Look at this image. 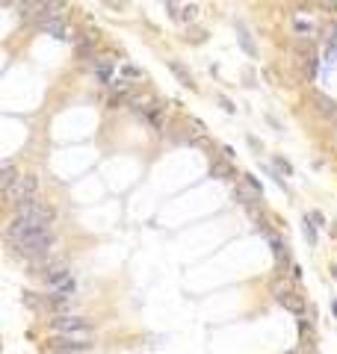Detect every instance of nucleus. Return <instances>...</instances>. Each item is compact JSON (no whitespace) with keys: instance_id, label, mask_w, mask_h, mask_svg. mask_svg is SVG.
<instances>
[{"instance_id":"nucleus-1","label":"nucleus","mask_w":337,"mask_h":354,"mask_svg":"<svg viewBox=\"0 0 337 354\" xmlns=\"http://www.w3.org/2000/svg\"><path fill=\"white\" fill-rule=\"evenodd\" d=\"M45 233H51V221L33 219V216H15L12 224L6 227V236H9V242H12V245H15V242H24V239L45 236Z\"/></svg>"},{"instance_id":"nucleus-2","label":"nucleus","mask_w":337,"mask_h":354,"mask_svg":"<svg viewBox=\"0 0 337 354\" xmlns=\"http://www.w3.org/2000/svg\"><path fill=\"white\" fill-rule=\"evenodd\" d=\"M53 245V233L36 236V239H24V242H15L18 254H24L27 260H39V257H48Z\"/></svg>"},{"instance_id":"nucleus-3","label":"nucleus","mask_w":337,"mask_h":354,"mask_svg":"<svg viewBox=\"0 0 337 354\" xmlns=\"http://www.w3.org/2000/svg\"><path fill=\"white\" fill-rule=\"evenodd\" d=\"M36 192H39V177H36V174H21V177L15 180V186L6 189V198H9L12 207H15L18 201L30 198V195H36Z\"/></svg>"},{"instance_id":"nucleus-4","label":"nucleus","mask_w":337,"mask_h":354,"mask_svg":"<svg viewBox=\"0 0 337 354\" xmlns=\"http://www.w3.org/2000/svg\"><path fill=\"white\" fill-rule=\"evenodd\" d=\"M51 331L53 334H83V331H89V322L80 319V316L59 313L56 319H51Z\"/></svg>"},{"instance_id":"nucleus-5","label":"nucleus","mask_w":337,"mask_h":354,"mask_svg":"<svg viewBox=\"0 0 337 354\" xmlns=\"http://www.w3.org/2000/svg\"><path fill=\"white\" fill-rule=\"evenodd\" d=\"M314 103H317V112L325 118H334L337 121V101H331L328 95H322V92H314Z\"/></svg>"},{"instance_id":"nucleus-6","label":"nucleus","mask_w":337,"mask_h":354,"mask_svg":"<svg viewBox=\"0 0 337 354\" xmlns=\"http://www.w3.org/2000/svg\"><path fill=\"white\" fill-rule=\"evenodd\" d=\"M278 304H281L284 310H290V313H296V316H302V313H305V301H302V295H296V292H284V295H278Z\"/></svg>"},{"instance_id":"nucleus-7","label":"nucleus","mask_w":337,"mask_h":354,"mask_svg":"<svg viewBox=\"0 0 337 354\" xmlns=\"http://www.w3.org/2000/svg\"><path fill=\"white\" fill-rule=\"evenodd\" d=\"M18 177H21V174H15L12 163H9V160H3V166H0V189H3V192H6V189H12Z\"/></svg>"},{"instance_id":"nucleus-8","label":"nucleus","mask_w":337,"mask_h":354,"mask_svg":"<svg viewBox=\"0 0 337 354\" xmlns=\"http://www.w3.org/2000/svg\"><path fill=\"white\" fill-rule=\"evenodd\" d=\"M168 71H172V74L178 77V83H181V86H186V89H195L192 77H189V71H186V68L181 65V62H178V59H168Z\"/></svg>"},{"instance_id":"nucleus-9","label":"nucleus","mask_w":337,"mask_h":354,"mask_svg":"<svg viewBox=\"0 0 337 354\" xmlns=\"http://www.w3.org/2000/svg\"><path fill=\"white\" fill-rule=\"evenodd\" d=\"M237 38H240V45H243V51L249 53V56H257V48H254L252 35L246 30V24H237Z\"/></svg>"},{"instance_id":"nucleus-10","label":"nucleus","mask_w":337,"mask_h":354,"mask_svg":"<svg viewBox=\"0 0 337 354\" xmlns=\"http://www.w3.org/2000/svg\"><path fill=\"white\" fill-rule=\"evenodd\" d=\"M95 74H98V80L101 83H113V65H110V59H98L95 62Z\"/></svg>"},{"instance_id":"nucleus-11","label":"nucleus","mask_w":337,"mask_h":354,"mask_svg":"<svg viewBox=\"0 0 337 354\" xmlns=\"http://www.w3.org/2000/svg\"><path fill=\"white\" fill-rule=\"evenodd\" d=\"M110 89H113V92H116L118 98H124V95H127V92H130V83H127V80H124V77H113V83H110Z\"/></svg>"},{"instance_id":"nucleus-12","label":"nucleus","mask_w":337,"mask_h":354,"mask_svg":"<svg viewBox=\"0 0 337 354\" xmlns=\"http://www.w3.org/2000/svg\"><path fill=\"white\" fill-rule=\"evenodd\" d=\"M210 177H231V166L222 163V160H216V163L210 166Z\"/></svg>"},{"instance_id":"nucleus-13","label":"nucleus","mask_w":337,"mask_h":354,"mask_svg":"<svg viewBox=\"0 0 337 354\" xmlns=\"http://www.w3.org/2000/svg\"><path fill=\"white\" fill-rule=\"evenodd\" d=\"M293 30L299 35H314V24H308V21H296L293 24Z\"/></svg>"},{"instance_id":"nucleus-14","label":"nucleus","mask_w":337,"mask_h":354,"mask_svg":"<svg viewBox=\"0 0 337 354\" xmlns=\"http://www.w3.org/2000/svg\"><path fill=\"white\" fill-rule=\"evenodd\" d=\"M195 15H198V9H195V6H186V9H181V12H175L178 21H192Z\"/></svg>"},{"instance_id":"nucleus-15","label":"nucleus","mask_w":337,"mask_h":354,"mask_svg":"<svg viewBox=\"0 0 337 354\" xmlns=\"http://www.w3.org/2000/svg\"><path fill=\"white\" fill-rule=\"evenodd\" d=\"M302 230H305V236H308V242H311V245H317V230H314V224H308V216H305Z\"/></svg>"},{"instance_id":"nucleus-16","label":"nucleus","mask_w":337,"mask_h":354,"mask_svg":"<svg viewBox=\"0 0 337 354\" xmlns=\"http://www.w3.org/2000/svg\"><path fill=\"white\" fill-rule=\"evenodd\" d=\"M121 74H124V77H130V80H139V77H142V71H139L136 65H124V68H121Z\"/></svg>"},{"instance_id":"nucleus-17","label":"nucleus","mask_w":337,"mask_h":354,"mask_svg":"<svg viewBox=\"0 0 337 354\" xmlns=\"http://www.w3.org/2000/svg\"><path fill=\"white\" fill-rule=\"evenodd\" d=\"M275 166H278V169L284 171V174H290V171H293V169H290V163H284V160H281V156H278V160H275Z\"/></svg>"},{"instance_id":"nucleus-18","label":"nucleus","mask_w":337,"mask_h":354,"mask_svg":"<svg viewBox=\"0 0 337 354\" xmlns=\"http://www.w3.org/2000/svg\"><path fill=\"white\" fill-rule=\"evenodd\" d=\"M308 219L314 221V224H322V213H317V210H314V213H311V216H308Z\"/></svg>"},{"instance_id":"nucleus-19","label":"nucleus","mask_w":337,"mask_h":354,"mask_svg":"<svg viewBox=\"0 0 337 354\" xmlns=\"http://www.w3.org/2000/svg\"><path fill=\"white\" fill-rule=\"evenodd\" d=\"M219 103H222V106H225V109H228V112H234V103L228 101V98H219Z\"/></svg>"},{"instance_id":"nucleus-20","label":"nucleus","mask_w":337,"mask_h":354,"mask_svg":"<svg viewBox=\"0 0 337 354\" xmlns=\"http://www.w3.org/2000/svg\"><path fill=\"white\" fill-rule=\"evenodd\" d=\"M3 3H6V6H12V3H15V0H3Z\"/></svg>"},{"instance_id":"nucleus-21","label":"nucleus","mask_w":337,"mask_h":354,"mask_svg":"<svg viewBox=\"0 0 337 354\" xmlns=\"http://www.w3.org/2000/svg\"><path fill=\"white\" fill-rule=\"evenodd\" d=\"M287 354H296V351H287Z\"/></svg>"}]
</instances>
